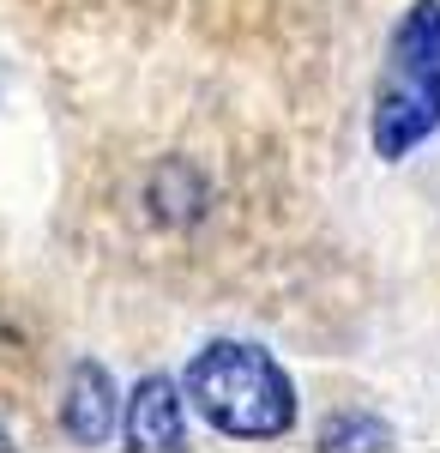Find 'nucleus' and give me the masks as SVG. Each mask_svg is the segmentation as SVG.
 Wrapping results in <instances>:
<instances>
[{
  "label": "nucleus",
  "mask_w": 440,
  "mask_h": 453,
  "mask_svg": "<svg viewBox=\"0 0 440 453\" xmlns=\"http://www.w3.org/2000/svg\"><path fill=\"white\" fill-rule=\"evenodd\" d=\"M187 399L241 441H271L296 423V387L260 345H205L187 369Z\"/></svg>",
  "instance_id": "1"
},
{
  "label": "nucleus",
  "mask_w": 440,
  "mask_h": 453,
  "mask_svg": "<svg viewBox=\"0 0 440 453\" xmlns=\"http://www.w3.org/2000/svg\"><path fill=\"white\" fill-rule=\"evenodd\" d=\"M440 127V0H416L386 49V79L374 104L380 157H405Z\"/></svg>",
  "instance_id": "2"
},
{
  "label": "nucleus",
  "mask_w": 440,
  "mask_h": 453,
  "mask_svg": "<svg viewBox=\"0 0 440 453\" xmlns=\"http://www.w3.org/2000/svg\"><path fill=\"white\" fill-rule=\"evenodd\" d=\"M127 435H133V448H181V441H187V411H181V399H175L170 375H151V381L133 393Z\"/></svg>",
  "instance_id": "3"
},
{
  "label": "nucleus",
  "mask_w": 440,
  "mask_h": 453,
  "mask_svg": "<svg viewBox=\"0 0 440 453\" xmlns=\"http://www.w3.org/2000/svg\"><path fill=\"white\" fill-rule=\"evenodd\" d=\"M67 435L72 441H109L115 435V387H109V375H102L97 363H79L67 381Z\"/></svg>",
  "instance_id": "4"
},
{
  "label": "nucleus",
  "mask_w": 440,
  "mask_h": 453,
  "mask_svg": "<svg viewBox=\"0 0 440 453\" xmlns=\"http://www.w3.org/2000/svg\"><path fill=\"white\" fill-rule=\"evenodd\" d=\"M338 441L386 448V441H392V429H386V423H368V418H338V423H326V448H338Z\"/></svg>",
  "instance_id": "5"
},
{
  "label": "nucleus",
  "mask_w": 440,
  "mask_h": 453,
  "mask_svg": "<svg viewBox=\"0 0 440 453\" xmlns=\"http://www.w3.org/2000/svg\"><path fill=\"white\" fill-rule=\"evenodd\" d=\"M0 448H6V429H0Z\"/></svg>",
  "instance_id": "6"
}]
</instances>
